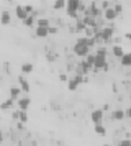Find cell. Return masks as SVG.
I'll return each instance as SVG.
<instances>
[{"label": "cell", "mask_w": 131, "mask_h": 146, "mask_svg": "<svg viewBox=\"0 0 131 146\" xmlns=\"http://www.w3.org/2000/svg\"><path fill=\"white\" fill-rule=\"evenodd\" d=\"M89 53H90L89 44H80V43H75V44H74V54H75V56H79V58L84 59Z\"/></svg>", "instance_id": "obj_1"}, {"label": "cell", "mask_w": 131, "mask_h": 146, "mask_svg": "<svg viewBox=\"0 0 131 146\" xmlns=\"http://www.w3.org/2000/svg\"><path fill=\"white\" fill-rule=\"evenodd\" d=\"M93 67L95 69H108V64H107V56L103 54H98L95 53V59H93Z\"/></svg>", "instance_id": "obj_2"}, {"label": "cell", "mask_w": 131, "mask_h": 146, "mask_svg": "<svg viewBox=\"0 0 131 146\" xmlns=\"http://www.w3.org/2000/svg\"><path fill=\"white\" fill-rule=\"evenodd\" d=\"M82 76H75V77H72V79H67V89L71 90V92H74V90H77L79 89V86L82 84Z\"/></svg>", "instance_id": "obj_3"}, {"label": "cell", "mask_w": 131, "mask_h": 146, "mask_svg": "<svg viewBox=\"0 0 131 146\" xmlns=\"http://www.w3.org/2000/svg\"><path fill=\"white\" fill-rule=\"evenodd\" d=\"M100 38H102V41H105V43H108L110 40H113V27L103 28V30L100 31Z\"/></svg>", "instance_id": "obj_4"}, {"label": "cell", "mask_w": 131, "mask_h": 146, "mask_svg": "<svg viewBox=\"0 0 131 146\" xmlns=\"http://www.w3.org/2000/svg\"><path fill=\"white\" fill-rule=\"evenodd\" d=\"M103 108H97V110H93L90 115L92 121H93V125H97V123H102V120H103Z\"/></svg>", "instance_id": "obj_5"}, {"label": "cell", "mask_w": 131, "mask_h": 146, "mask_svg": "<svg viewBox=\"0 0 131 146\" xmlns=\"http://www.w3.org/2000/svg\"><path fill=\"white\" fill-rule=\"evenodd\" d=\"M80 5H82V0H66V8L67 10H75V12H79Z\"/></svg>", "instance_id": "obj_6"}, {"label": "cell", "mask_w": 131, "mask_h": 146, "mask_svg": "<svg viewBox=\"0 0 131 146\" xmlns=\"http://www.w3.org/2000/svg\"><path fill=\"white\" fill-rule=\"evenodd\" d=\"M30 105H31V99H30V97L18 99V108H20V110H25V112H28Z\"/></svg>", "instance_id": "obj_7"}, {"label": "cell", "mask_w": 131, "mask_h": 146, "mask_svg": "<svg viewBox=\"0 0 131 146\" xmlns=\"http://www.w3.org/2000/svg\"><path fill=\"white\" fill-rule=\"evenodd\" d=\"M34 33L38 38H46L48 35H49V27H34Z\"/></svg>", "instance_id": "obj_8"}, {"label": "cell", "mask_w": 131, "mask_h": 146, "mask_svg": "<svg viewBox=\"0 0 131 146\" xmlns=\"http://www.w3.org/2000/svg\"><path fill=\"white\" fill-rule=\"evenodd\" d=\"M103 17H105V20H108V21H113L115 20V18H116L118 15L115 13V10H113V8H105L103 10Z\"/></svg>", "instance_id": "obj_9"}, {"label": "cell", "mask_w": 131, "mask_h": 146, "mask_svg": "<svg viewBox=\"0 0 131 146\" xmlns=\"http://www.w3.org/2000/svg\"><path fill=\"white\" fill-rule=\"evenodd\" d=\"M15 15H17V18H20V20H25L26 17H28V13L25 12V7L23 5H17L15 7Z\"/></svg>", "instance_id": "obj_10"}, {"label": "cell", "mask_w": 131, "mask_h": 146, "mask_svg": "<svg viewBox=\"0 0 131 146\" xmlns=\"http://www.w3.org/2000/svg\"><path fill=\"white\" fill-rule=\"evenodd\" d=\"M13 117L18 118L21 123H26V121H28V112H25V110H18V112H15L13 113Z\"/></svg>", "instance_id": "obj_11"}, {"label": "cell", "mask_w": 131, "mask_h": 146, "mask_svg": "<svg viewBox=\"0 0 131 146\" xmlns=\"http://www.w3.org/2000/svg\"><path fill=\"white\" fill-rule=\"evenodd\" d=\"M18 82H20V89H21V92H30V82H28L23 76H20L18 77Z\"/></svg>", "instance_id": "obj_12"}, {"label": "cell", "mask_w": 131, "mask_h": 146, "mask_svg": "<svg viewBox=\"0 0 131 146\" xmlns=\"http://www.w3.org/2000/svg\"><path fill=\"white\" fill-rule=\"evenodd\" d=\"M10 21H12V15H10V12L3 10L2 15H0V23H2V25H8Z\"/></svg>", "instance_id": "obj_13"}, {"label": "cell", "mask_w": 131, "mask_h": 146, "mask_svg": "<svg viewBox=\"0 0 131 146\" xmlns=\"http://www.w3.org/2000/svg\"><path fill=\"white\" fill-rule=\"evenodd\" d=\"M34 17H36V12H33V13H30L28 15V17H26L25 20H23V23H25L26 27H34V23H36V21H34Z\"/></svg>", "instance_id": "obj_14"}, {"label": "cell", "mask_w": 131, "mask_h": 146, "mask_svg": "<svg viewBox=\"0 0 131 146\" xmlns=\"http://www.w3.org/2000/svg\"><path fill=\"white\" fill-rule=\"evenodd\" d=\"M82 21H84L85 27H97V23H95V17H92V15H85V18Z\"/></svg>", "instance_id": "obj_15"}, {"label": "cell", "mask_w": 131, "mask_h": 146, "mask_svg": "<svg viewBox=\"0 0 131 146\" xmlns=\"http://www.w3.org/2000/svg\"><path fill=\"white\" fill-rule=\"evenodd\" d=\"M120 62H121V66H131V53H124L120 58Z\"/></svg>", "instance_id": "obj_16"}, {"label": "cell", "mask_w": 131, "mask_h": 146, "mask_svg": "<svg viewBox=\"0 0 131 146\" xmlns=\"http://www.w3.org/2000/svg\"><path fill=\"white\" fill-rule=\"evenodd\" d=\"M111 53H113L115 58H121V56L124 54V51H123V48L120 46V44H115V46L111 48Z\"/></svg>", "instance_id": "obj_17"}, {"label": "cell", "mask_w": 131, "mask_h": 146, "mask_svg": "<svg viewBox=\"0 0 131 146\" xmlns=\"http://www.w3.org/2000/svg\"><path fill=\"white\" fill-rule=\"evenodd\" d=\"M20 94H21V89H20V87H12V89H10V99H17L18 100L20 99Z\"/></svg>", "instance_id": "obj_18"}, {"label": "cell", "mask_w": 131, "mask_h": 146, "mask_svg": "<svg viewBox=\"0 0 131 146\" xmlns=\"http://www.w3.org/2000/svg\"><path fill=\"white\" fill-rule=\"evenodd\" d=\"M33 69H34V66H33L31 62H23V64H21V72L23 74L33 72Z\"/></svg>", "instance_id": "obj_19"}, {"label": "cell", "mask_w": 131, "mask_h": 146, "mask_svg": "<svg viewBox=\"0 0 131 146\" xmlns=\"http://www.w3.org/2000/svg\"><path fill=\"white\" fill-rule=\"evenodd\" d=\"M93 130H95V133L100 135V136H105V135H107V128H105L102 123H97V125L93 126Z\"/></svg>", "instance_id": "obj_20"}, {"label": "cell", "mask_w": 131, "mask_h": 146, "mask_svg": "<svg viewBox=\"0 0 131 146\" xmlns=\"http://www.w3.org/2000/svg\"><path fill=\"white\" fill-rule=\"evenodd\" d=\"M13 104H15V100L13 99H7L5 102L0 104V108H2V110H8V108H12L13 107Z\"/></svg>", "instance_id": "obj_21"}, {"label": "cell", "mask_w": 131, "mask_h": 146, "mask_svg": "<svg viewBox=\"0 0 131 146\" xmlns=\"http://www.w3.org/2000/svg\"><path fill=\"white\" fill-rule=\"evenodd\" d=\"M111 118L116 120V121H118V120H123L124 118V112H123V110H115V112L111 113Z\"/></svg>", "instance_id": "obj_22"}, {"label": "cell", "mask_w": 131, "mask_h": 146, "mask_svg": "<svg viewBox=\"0 0 131 146\" xmlns=\"http://www.w3.org/2000/svg\"><path fill=\"white\" fill-rule=\"evenodd\" d=\"M54 10H62L66 8V0H54Z\"/></svg>", "instance_id": "obj_23"}, {"label": "cell", "mask_w": 131, "mask_h": 146, "mask_svg": "<svg viewBox=\"0 0 131 146\" xmlns=\"http://www.w3.org/2000/svg\"><path fill=\"white\" fill-rule=\"evenodd\" d=\"M93 59H95V54L93 53H89L87 56H85V62H87L90 67H93Z\"/></svg>", "instance_id": "obj_24"}, {"label": "cell", "mask_w": 131, "mask_h": 146, "mask_svg": "<svg viewBox=\"0 0 131 146\" xmlns=\"http://www.w3.org/2000/svg\"><path fill=\"white\" fill-rule=\"evenodd\" d=\"M36 27H49V20H46V18H39L36 21Z\"/></svg>", "instance_id": "obj_25"}, {"label": "cell", "mask_w": 131, "mask_h": 146, "mask_svg": "<svg viewBox=\"0 0 131 146\" xmlns=\"http://www.w3.org/2000/svg\"><path fill=\"white\" fill-rule=\"evenodd\" d=\"M113 10H115V13H116V15H121V13H123V7H121L120 3H116V5L113 7Z\"/></svg>", "instance_id": "obj_26"}, {"label": "cell", "mask_w": 131, "mask_h": 146, "mask_svg": "<svg viewBox=\"0 0 131 146\" xmlns=\"http://www.w3.org/2000/svg\"><path fill=\"white\" fill-rule=\"evenodd\" d=\"M85 28H87V27L84 25V21H80V20H79V21H77V28H75V30H77L79 33H80V31H82V30H85Z\"/></svg>", "instance_id": "obj_27"}, {"label": "cell", "mask_w": 131, "mask_h": 146, "mask_svg": "<svg viewBox=\"0 0 131 146\" xmlns=\"http://www.w3.org/2000/svg\"><path fill=\"white\" fill-rule=\"evenodd\" d=\"M120 146H131V138L121 139V141H120Z\"/></svg>", "instance_id": "obj_28"}, {"label": "cell", "mask_w": 131, "mask_h": 146, "mask_svg": "<svg viewBox=\"0 0 131 146\" xmlns=\"http://www.w3.org/2000/svg\"><path fill=\"white\" fill-rule=\"evenodd\" d=\"M23 7H25V12H26V13H28V15H30V13H33V12H34V8H33L31 5H23Z\"/></svg>", "instance_id": "obj_29"}, {"label": "cell", "mask_w": 131, "mask_h": 146, "mask_svg": "<svg viewBox=\"0 0 131 146\" xmlns=\"http://www.w3.org/2000/svg\"><path fill=\"white\" fill-rule=\"evenodd\" d=\"M124 118H131V107L124 110Z\"/></svg>", "instance_id": "obj_30"}, {"label": "cell", "mask_w": 131, "mask_h": 146, "mask_svg": "<svg viewBox=\"0 0 131 146\" xmlns=\"http://www.w3.org/2000/svg\"><path fill=\"white\" fill-rule=\"evenodd\" d=\"M59 80H61V82H67V76H66V74H61V76H59Z\"/></svg>", "instance_id": "obj_31"}, {"label": "cell", "mask_w": 131, "mask_h": 146, "mask_svg": "<svg viewBox=\"0 0 131 146\" xmlns=\"http://www.w3.org/2000/svg\"><path fill=\"white\" fill-rule=\"evenodd\" d=\"M54 33H58V28L56 27H49V35H54Z\"/></svg>", "instance_id": "obj_32"}, {"label": "cell", "mask_w": 131, "mask_h": 146, "mask_svg": "<svg viewBox=\"0 0 131 146\" xmlns=\"http://www.w3.org/2000/svg\"><path fill=\"white\" fill-rule=\"evenodd\" d=\"M97 53H98V54H103V56H107V49H105V48H100Z\"/></svg>", "instance_id": "obj_33"}, {"label": "cell", "mask_w": 131, "mask_h": 146, "mask_svg": "<svg viewBox=\"0 0 131 146\" xmlns=\"http://www.w3.org/2000/svg\"><path fill=\"white\" fill-rule=\"evenodd\" d=\"M124 38H126V40H130V41H131V33H126V35H124Z\"/></svg>", "instance_id": "obj_34"}, {"label": "cell", "mask_w": 131, "mask_h": 146, "mask_svg": "<svg viewBox=\"0 0 131 146\" xmlns=\"http://www.w3.org/2000/svg\"><path fill=\"white\" fill-rule=\"evenodd\" d=\"M103 146H111V145H103Z\"/></svg>", "instance_id": "obj_35"}]
</instances>
